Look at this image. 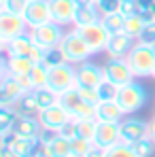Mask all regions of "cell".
Masks as SVG:
<instances>
[{
    "label": "cell",
    "mask_w": 155,
    "mask_h": 157,
    "mask_svg": "<svg viewBox=\"0 0 155 157\" xmlns=\"http://www.w3.org/2000/svg\"><path fill=\"white\" fill-rule=\"evenodd\" d=\"M130 68L134 72L136 78H145V77H153L155 70V47L136 40V45L132 47V51L126 55Z\"/></svg>",
    "instance_id": "cell-1"
},
{
    "label": "cell",
    "mask_w": 155,
    "mask_h": 157,
    "mask_svg": "<svg viewBox=\"0 0 155 157\" xmlns=\"http://www.w3.org/2000/svg\"><path fill=\"white\" fill-rule=\"evenodd\" d=\"M115 100H117V104L121 106V110H123L126 115H136L138 110H142L145 104L149 102V94H147L145 85H140V83L134 78V81H130V83H126V85L119 87Z\"/></svg>",
    "instance_id": "cell-2"
},
{
    "label": "cell",
    "mask_w": 155,
    "mask_h": 157,
    "mask_svg": "<svg viewBox=\"0 0 155 157\" xmlns=\"http://www.w3.org/2000/svg\"><path fill=\"white\" fill-rule=\"evenodd\" d=\"M60 49H62V53H64L66 62H68V64H75V66L87 62L91 55H96V53L89 49V45L85 43V38L81 36V32H79L77 28L66 30L62 43H60Z\"/></svg>",
    "instance_id": "cell-3"
},
{
    "label": "cell",
    "mask_w": 155,
    "mask_h": 157,
    "mask_svg": "<svg viewBox=\"0 0 155 157\" xmlns=\"http://www.w3.org/2000/svg\"><path fill=\"white\" fill-rule=\"evenodd\" d=\"M47 87L53 89L57 96L64 94V91H68V89H72V87H77V66L64 62V64L51 68V70H49Z\"/></svg>",
    "instance_id": "cell-4"
},
{
    "label": "cell",
    "mask_w": 155,
    "mask_h": 157,
    "mask_svg": "<svg viewBox=\"0 0 155 157\" xmlns=\"http://www.w3.org/2000/svg\"><path fill=\"white\" fill-rule=\"evenodd\" d=\"M60 104L64 106V108L70 113V117H75V119H96V106L85 102V100L79 96L77 87H72V89L60 94Z\"/></svg>",
    "instance_id": "cell-5"
},
{
    "label": "cell",
    "mask_w": 155,
    "mask_h": 157,
    "mask_svg": "<svg viewBox=\"0 0 155 157\" xmlns=\"http://www.w3.org/2000/svg\"><path fill=\"white\" fill-rule=\"evenodd\" d=\"M30 34H32L34 43L41 45L43 49H55V47H60V43H62L66 30H64L62 24H57V21L51 19V21H47V24H43V26L32 28Z\"/></svg>",
    "instance_id": "cell-6"
},
{
    "label": "cell",
    "mask_w": 155,
    "mask_h": 157,
    "mask_svg": "<svg viewBox=\"0 0 155 157\" xmlns=\"http://www.w3.org/2000/svg\"><path fill=\"white\" fill-rule=\"evenodd\" d=\"M26 19L24 15L11 13V11H0V45H6L9 40H13L15 36L28 32Z\"/></svg>",
    "instance_id": "cell-7"
},
{
    "label": "cell",
    "mask_w": 155,
    "mask_h": 157,
    "mask_svg": "<svg viewBox=\"0 0 155 157\" xmlns=\"http://www.w3.org/2000/svg\"><path fill=\"white\" fill-rule=\"evenodd\" d=\"M81 32V36L85 38V43L89 45V49L94 53H102L106 51V45H108V38H110V32L104 28L102 19L96 21V24H89V26L77 28Z\"/></svg>",
    "instance_id": "cell-8"
},
{
    "label": "cell",
    "mask_w": 155,
    "mask_h": 157,
    "mask_svg": "<svg viewBox=\"0 0 155 157\" xmlns=\"http://www.w3.org/2000/svg\"><path fill=\"white\" fill-rule=\"evenodd\" d=\"M104 75H106V78H108L110 83H115V85H119V87L136 78L126 57H108L106 64H104Z\"/></svg>",
    "instance_id": "cell-9"
},
{
    "label": "cell",
    "mask_w": 155,
    "mask_h": 157,
    "mask_svg": "<svg viewBox=\"0 0 155 157\" xmlns=\"http://www.w3.org/2000/svg\"><path fill=\"white\" fill-rule=\"evenodd\" d=\"M145 136H149V121L138 119L134 115H126L121 119V142L134 144Z\"/></svg>",
    "instance_id": "cell-10"
},
{
    "label": "cell",
    "mask_w": 155,
    "mask_h": 157,
    "mask_svg": "<svg viewBox=\"0 0 155 157\" xmlns=\"http://www.w3.org/2000/svg\"><path fill=\"white\" fill-rule=\"evenodd\" d=\"M24 19H26L30 30L51 21L53 17H51L49 0H28V6H26V11H24Z\"/></svg>",
    "instance_id": "cell-11"
},
{
    "label": "cell",
    "mask_w": 155,
    "mask_h": 157,
    "mask_svg": "<svg viewBox=\"0 0 155 157\" xmlns=\"http://www.w3.org/2000/svg\"><path fill=\"white\" fill-rule=\"evenodd\" d=\"M68 119H70V113L60 104V102L53 104V106H49V108H43V110L38 113L41 125H43L45 130H51V132H60L62 125H64Z\"/></svg>",
    "instance_id": "cell-12"
},
{
    "label": "cell",
    "mask_w": 155,
    "mask_h": 157,
    "mask_svg": "<svg viewBox=\"0 0 155 157\" xmlns=\"http://www.w3.org/2000/svg\"><path fill=\"white\" fill-rule=\"evenodd\" d=\"M121 142V121L113 123V121H98V132L94 138V144L100 149H110L113 144Z\"/></svg>",
    "instance_id": "cell-13"
},
{
    "label": "cell",
    "mask_w": 155,
    "mask_h": 157,
    "mask_svg": "<svg viewBox=\"0 0 155 157\" xmlns=\"http://www.w3.org/2000/svg\"><path fill=\"white\" fill-rule=\"evenodd\" d=\"M24 94H26V89L19 85L17 77L9 75V72H2V78H0V106H13Z\"/></svg>",
    "instance_id": "cell-14"
},
{
    "label": "cell",
    "mask_w": 155,
    "mask_h": 157,
    "mask_svg": "<svg viewBox=\"0 0 155 157\" xmlns=\"http://www.w3.org/2000/svg\"><path fill=\"white\" fill-rule=\"evenodd\" d=\"M106 75H104V66H98L94 62H83L77 66V85L83 87H98L102 83Z\"/></svg>",
    "instance_id": "cell-15"
},
{
    "label": "cell",
    "mask_w": 155,
    "mask_h": 157,
    "mask_svg": "<svg viewBox=\"0 0 155 157\" xmlns=\"http://www.w3.org/2000/svg\"><path fill=\"white\" fill-rule=\"evenodd\" d=\"M51 6V17L53 21L62 24V26H72L75 24V15H77V0H49Z\"/></svg>",
    "instance_id": "cell-16"
},
{
    "label": "cell",
    "mask_w": 155,
    "mask_h": 157,
    "mask_svg": "<svg viewBox=\"0 0 155 157\" xmlns=\"http://www.w3.org/2000/svg\"><path fill=\"white\" fill-rule=\"evenodd\" d=\"M134 45H136V38H132L126 32H117V34H110L104 53H106L108 57H126V55L132 51Z\"/></svg>",
    "instance_id": "cell-17"
},
{
    "label": "cell",
    "mask_w": 155,
    "mask_h": 157,
    "mask_svg": "<svg viewBox=\"0 0 155 157\" xmlns=\"http://www.w3.org/2000/svg\"><path fill=\"white\" fill-rule=\"evenodd\" d=\"M32 68H34V62L28 55H4L2 57V72H9L13 77L30 75Z\"/></svg>",
    "instance_id": "cell-18"
},
{
    "label": "cell",
    "mask_w": 155,
    "mask_h": 157,
    "mask_svg": "<svg viewBox=\"0 0 155 157\" xmlns=\"http://www.w3.org/2000/svg\"><path fill=\"white\" fill-rule=\"evenodd\" d=\"M13 132L21 138H38L41 132H43V125L38 121V115H21L15 123Z\"/></svg>",
    "instance_id": "cell-19"
},
{
    "label": "cell",
    "mask_w": 155,
    "mask_h": 157,
    "mask_svg": "<svg viewBox=\"0 0 155 157\" xmlns=\"http://www.w3.org/2000/svg\"><path fill=\"white\" fill-rule=\"evenodd\" d=\"M32 47H34V38L28 30L24 34L15 36L13 40H9L6 45H2V51H4V55H30Z\"/></svg>",
    "instance_id": "cell-20"
},
{
    "label": "cell",
    "mask_w": 155,
    "mask_h": 157,
    "mask_svg": "<svg viewBox=\"0 0 155 157\" xmlns=\"http://www.w3.org/2000/svg\"><path fill=\"white\" fill-rule=\"evenodd\" d=\"M123 117H126V113L121 110V106L117 104V100H102L100 104H96V121L119 123Z\"/></svg>",
    "instance_id": "cell-21"
},
{
    "label": "cell",
    "mask_w": 155,
    "mask_h": 157,
    "mask_svg": "<svg viewBox=\"0 0 155 157\" xmlns=\"http://www.w3.org/2000/svg\"><path fill=\"white\" fill-rule=\"evenodd\" d=\"M43 155L45 157H72V147H70V140L55 134L53 140H49L47 144L41 147Z\"/></svg>",
    "instance_id": "cell-22"
},
{
    "label": "cell",
    "mask_w": 155,
    "mask_h": 157,
    "mask_svg": "<svg viewBox=\"0 0 155 157\" xmlns=\"http://www.w3.org/2000/svg\"><path fill=\"white\" fill-rule=\"evenodd\" d=\"M102 19V11L98 4H85V6H77V15H75V24L72 28H83L89 24H96Z\"/></svg>",
    "instance_id": "cell-23"
},
{
    "label": "cell",
    "mask_w": 155,
    "mask_h": 157,
    "mask_svg": "<svg viewBox=\"0 0 155 157\" xmlns=\"http://www.w3.org/2000/svg\"><path fill=\"white\" fill-rule=\"evenodd\" d=\"M11 149L19 157H32L41 149V142H38V138H21V136H17V138L13 140Z\"/></svg>",
    "instance_id": "cell-24"
},
{
    "label": "cell",
    "mask_w": 155,
    "mask_h": 157,
    "mask_svg": "<svg viewBox=\"0 0 155 157\" xmlns=\"http://www.w3.org/2000/svg\"><path fill=\"white\" fill-rule=\"evenodd\" d=\"M13 108L19 113V115H38L41 108H38V102H36V91H26L15 104Z\"/></svg>",
    "instance_id": "cell-25"
},
{
    "label": "cell",
    "mask_w": 155,
    "mask_h": 157,
    "mask_svg": "<svg viewBox=\"0 0 155 157\" xmlns=\"http://www.w3.org/2000/svg\"><path fill=\"white\" fill-rule=\"evenodd\" d=\"M19 117L21 115L13 106H0V134L13 132V128H15V123H17Z\"/></svg>",
    "instance_id": "cell-26"
},
{
    "label": "cell",
    "mask_w": 155,
    "mask_h": 157,
    "mask_svg": "<svg viewBox=\"0 0 155 157\" xmlns=\"http://www.w3.org/2000/svg\"><path fill=\"white\" fill-rule=\"evenodd\" d=\"M102 24H104V28H106L110 34L123 32V28H126V15H123L121 11H117V13H108V15H102Z\"/></svg>",
    "instance_id": "cell-27"
},
{
    "label": "cell",
    "mask_w": 155,
    "mask_h": 157,
    "mask_svg": "<svg viewBox=\"0 0 155 157\" xmlns=\"http://www.w3.org/2000/svg\"><path fill=\"white\" fill-rule=\"evenodd\" d=\"M145 26H147V21L136 13V15H130V17H126V28H123V32L126 34H130L132 38H140V34H142V30H145Z\"/></svg>",
    "instance_id": "cell-28"
},
{
    "label": "cell",
    "mask_w": 155,
    "mask_h": 157,
    "mask_svg": "<svg viewBox=\"0 0 155 157\" xmlns=\"http://www.w3.org/2000/svg\"><path fill=\"white\" fill-rule=\"evenodd\" d=\"M30 81H32L34 89L47 87V81H49V68H47L45 64H34V68L30 70Z\"/></svg>",
    "instance_id": "cell-29"
},
{
    "label": "cell",
    "mask_w": 155,
    "mask_h": 157,
    "mask_svg": "<svg viewBox=\"0 0 155 157\" xmlns=\"http://www.w3.org/2000/svg\"><path fill=\"white\" fill-rule=\"evenodd\" d=\"M34 91H36V102H38V108L41 110L60 102V96L53 89H49V87H41V89H34Z\"/></svg>",
    "instance_id": "cell-30"
},
{
    "label": "cell",
    "mask_w": 155,
    "mask_h": 157,
    "mask_svg": "<svg viewBox=\"0 0 155 157\" xmlns=\"http://www.w3.org/2000/svg\"><path fill=\"white\" fill-rule=\"evenodd\" d=\"M104 157H140V155L134 151L132 144H128V142H117V144H113L110 149L104 151Z\"/></svg>",
    "instance_id": "cell-31"
},
{
    "label": "cell",
    "mask_w": 155,
    "mask_h": 157,
    "mask_svg": "<svg viewBox=\"0 0 155 157\" xmlns=\"http://www.w3.org/2000/svg\"><path fill=\"white\" fill-rule=\"evenodd\" d=\"M96 132H98V121L96 119H79V136L81 138H87V140L94 142Z\"/></svg>",
    "instance_id": "cell-32"
},
{
    "label": "cell",
    "mask_w": 155,
    "mask_h": 157,
    "mask_svg": "<svg viewBox=\"0 0 155 157\" xmlns=\"http://www.w3.org/2000/svg\"><path fill=\"white\" fill-rule=\"evenodd\" d=\"M132 147H134V151H136L140 157H153V153H155V140L151 138V136L140 138V140L134 142Z\"/></svg>",
    "instance_id": "cell-33"
},
{
    "label": "cell",
    "mask_w": 155,
    "mask_h": 157,
    "mask_svg": "<svg viewBox=\"0 0 155 157\" xmlns=\"http://www.w3.org/2000/svg\"><path fill=\"white\" fill-rule=\"evenodd\" d=\"M70 147H72V155L85 157L91 149H94V142H91V140H87V138L77 136V138H72V140H70Z\"/></svg>",
    "instance_id": "cell-34"
},
{
    "label": "cell",
    "mask_w": 155,
    "mask_h": 157,
    "mask_svg": "<svg viewBox=\"0 0 155 157\" xmlns=\"http://www.w3.org/2000/svg\"><path fill=\"white\" fill-rule=\"evenodd\" d=\"M64 62H66V57H64V53H62L60 47H55V49H47L45 59H43V64H45L49 70L55 68V66H60V64H64Z\"/></svg>",
    "instance_id": "cell-35"
},
{
    "label": "cell",
    "mask_w": 155,
    "mask_h": 157,
    "mask_svg": "<svg viewBox=\"0 0 155 157\" xmlns=\"http://www.w3.org/2000/svg\"><path fill=\"white\" fill-rule=\"evenodd\" d=\"M117 91H119V85L110 83L108 78H104L102 83L98 85V94H100V102L102 100H115L117 98Z\"/></svg>",
    "instance_id": "cell-36"
},
{
    "label": "cell",
    "mask_w": 155,
    "mask_h": 157,
    "mask_svg": "<svg viewBox=\"0 0 155 157\" xmlns=\"http://www.w3.org/2000/svg\"><path fill=\"white\" fill-rule=\"evenodd\" d=\"M28 6V0H0V11H11L17 15H24Z\"/></svg>",
    "instance_id": "cell-37"
},
{
    "label": "cell",
    "mask_w": 155,
    "mask_h": 157,
    "mask_svg": "<svg viewBox=\"0 0 155 157\" xmlns=\"http://www.w3.org/2000/svg\"><path fill=\"white\" fill-rule=\"evenodd\" d=\"M77 91L79 96L85 100V102H89V104H100V94H98V87H83V85H77Z\"/></svg>",
    "instance_id": "cell-38"
},
{
    "label": "cell",
    "mask_w": 155,
    "mask_h": 157,
    "mask_svg": "<svg viewBox=\"0 0 155 157\" xmlns=\"http://www.w3.org/2000/svg\"><path fill=\"white\" fill-rule=\"evenodd\" d=\"M57 134H60V136H64V138H68V140L77 138V136H79V119L70 117V119L62 125V130L57 132Z\"/></svg>",
    "instance_id": "cell-39"
},
{
    "label": "cell",
    "mask_w": 155,
    "mask_h": 157,
    "mask_svg": "<svg viewBox=\"0 0 155 157\" xmlns=\"http://www.w3.org/2000/svg\"><path fill=\"white\" fill-rule=\"evenodd\" d=\"M138 40L155 47V21H147V26H145V30H142V34H140Z\"/></svg>",
    "instance_id": "cell-40"
},
{
    "label": "cell",
    "mask_w": 155,
    "mask_h": 157,
    "mask_svg": "<svg viewBox=\"0 0 155 157\" xmlns=\"http://www.w3.org/2000/svg\"><path fill=\"white\" fill-rule=\"evenodd\" d=\"M98 6H100L102 15H108V13H117V11L121 9V0H102Z\"/></svg>",
    "instance_id": "cell-41"
},
{
    "label": "cell",
    "mask_w": 155,
    "mask_h": 157,
    "mask_svg": "<svg viewBox=\"0 0 155 157\" xmlns=\"http://www.w3.org/2000/svg\"><path fill=\"white\" fill-rule=\"evenodd\" d=\"M45 53H47V49H43L41 45H36V43H34V47H32V51H30V55H28V57H30L34 64H43Z\"/></svg>",
    "instance_id": "cell-42"
},
{
    "label": "cell",
    "mask_w": 155,
    "mask_h": 157,
    "mask_svg": "<svg viewBox=\"0 0 155 157\" xmlns=\"http://www.w3.org/2000/svg\"><path fill=\"white\" fill-rule=\"evenodd\" d=\"M119 11H121L126 17H130V15H136V2H134V0H123Z\"/></svg>",
    "instance_id": "cell-43"
},
{
    "label": "cell",
    "mask_w": 155,
    "mask_h": 157,
    "mask_svg": "<svg viewBox=\"0 0 155 157\" xmlns=\"http://www.w3.org/2000/svg\"><path fill=\"white\" fill-rule=\"evenodd\" d=\"M0 157H19L11 147H0Z\"/></svg>",
    "instance_id": "cell-44"
},
{
    "label": "cell",
    "mask_w": 155,
    "mask_h": 157,
    "mask_svg": "<svg viewBox=\"0 0 155 157\" xmlns=\"http://www.w3.org/2000/svg\"><path fill=\"white\" fill-rule=\"evenodd\" d=\"M85 157H104V149H100V147H96V144H94V149H91Z\"/></svg>",
    "instance_id": "cell-45"
},
{
    "label": "cell",
    "mask_w": 155,
    "mask_h": 157,
    "mask_svg": "<svg viewBox=\"0 0 155 157\" xmlns=\"http://www.w3.org/2000/svg\"><path fill=\"white\" fill-rule=\"evenodd\" d=\"M149 136L155 140V119H153V121H149Z\"/></svg>",
    "instance_id": "cell-46"
},
{
    "label": "cell",
    "mask_w": 155,
    "mask_h": 157,
    "mask_svg": "<svg viewBox=\"0 0 155 157\" xmlns=\"http://www.w3.org/2000/svg\"><path fill=\"white\" fill-rule=\"evenodd\" d=\"M32 157H45V155H43V151L38 149V151H36V153H34V155H32Z\"/></svg>",
    "instance_id": "cell-47"
},
{
    "label": "cell",
    "mask_w": 155,
    "mask_h": 157,
    "mask_svg": "<svg viewBox=\"0 0 155 157\" xmlns=\"http://www.w3.org/2000/svg\"><path fill=\"white\" fill-rule=\"evenodd\" d=\"M94 2H96V4H100V2H102V0H94Z\"/></svg>",
    "instance_id": "cell-48"
},
{
    "label": "cell",
    "mask_w": 155,
    "mask_h": 157,
    "mask_svg": "<svg viewBox=\"0 0 155 157\" xmlns=\"http://www.w3.org/2000/svg\"><path fill=\"white\" fill-rule=\"evenodd\" d=\"M153 78H155V70H153Z\"/></svg>",
    "instance_id": "cell-49"
},
{
    "label": "cell",
    "mask_w": 155,
    "mask_h": 157,
    "mask_svg": "<svg viewBox=\"0 0 155 157\" xmlns=\"http://www.w3.org/2000/svg\"><path fill=\"white\" fill-rule=\"evenodd\" d=\"M72 157H79V155H72Z\"/></svg>",
    "instance_id": "cell-50"
},
{
    "label": "cell",
    "mask_w": 155,
    "mask_h": 157,
    "mask_svg": "<svg viewBox=\"0 0 155 157\" xmlns=\"http://www.w3.org/2000/svg\"><path fill=\"white\" fill-rule=\"evenodd\" d=\"M121 2H123V0H121Z\"/></svg>",
    "instance_id": "cell-51"
}]
</instances>
